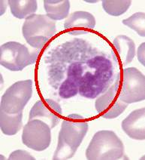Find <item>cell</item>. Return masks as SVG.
Segmentation results:
<instances>
[{
  "label": "cell",
  "instance_id": "obj_1",
  "mask_svg": "<svg viewBox=\"0 0 145 160\" xmlns=\"http://www.w3.org/2000/svg\"><path fill=\"white\" fill-rule=\"evenodd\" d=\"M89 125L79 114H70L62 122L53 159H69L75 156L88 132Z\"/></svg>",
  "mask_w": 145,
  "mask_h": 160
},
{
  "label": "cell",
  "instance_id": "obj_2",
  "mask_svg": "<svg viewBox=\"0 0 145 160\" xmlns=\"http://www.w3.org/2000/svg\"><path fill=\"white\" fill-rule=\"evenodd\" d=\"M89 67L94 72H87L83 75L79 94L87 98H95L108 88L113 75V67L109 60L98 56L87 61Z\"/></svg>",
  "mask_w": 145,
  "mask_h": 160
},
{
  "label": "cell",
  "instance_id": "obj_3",
  "mask_svg": "<svg viewBox=\"0 0 145 160\" xmlns=\"http://www.w3.org/2000/svg\"><path fill=\"white\" fill-rule=\"evenodd\" d=\"M124 145L113 131H99L86 150L88 160H115L123 157Z\"/></svg>",
  "mask_w": 145,
  "mask_h": 160
},
{
  "label": "cell",
  "instance_id": "obj_4",
  "mask_svg": "<svg viewBox=\"0 0 145 160\" xmlns=\"http://www.w3.org/2000/svg\"><path fill=\"white\" fill-rule=\"evenodd\" d=\"M56 21L46 14H32L25 20L22 27L23 37L30 46L41 49L54 36Z\"/></svg>",
  "mask_w": 145,
  "mask_h": 160
},
{
  "label": "cell",
  "instance_id": "obj_5",
  "mask_svg": "<svg viewBox=\"0 0 145 160\" xmlns=\"http://www.w3.org/2000/svg\"><path fill=\"white\" fill-rule=\"evenodd\" d=\"M39 52H30L28 48L17 42H8L0 48V63L11 71H21L36 61Z\"/></svg>",
  "mask_w": 145,
  "mask_h": 160
},
{
  "label": "cell",
  "instance_id": "obj_6",
  "mask_svg": "<svg viewBox=\"0 0 145 160\" xmlns=\"http://www.w3.org/2000/svg\"><path fill=\"white\" fill-rule=\"evenodd\" d=\"M32 95V80L16 82L2 96L0 110L8 114H17L23 112Z\"/></svg>",
  "mask_w": 145,
  "mask_h": 160
},
{
  "label": "cell",
  "instance_id": "obj_7",
  "mask_svg": "<svg viewBox=\"0 0 145 160\" xmlns=\"http://www.w3.org/2000/svg\"><path fill=\"white\" fill-rule=\"evenodd\" d=\"M119 96L123 102L130 104L145 100V76L135 67L123 70Z\"/></svg>",
  "mask_w": 145,
  "mask_h": 160
},
{
  "label": "cell",
  "instance_id": "obj_8",
  "mask_svg": "<svg viewBox=\"0 0 145 160\" xmlns=\"http://www.w3.org/2000/svg\"><path fill=\"white\" fill-rule=\"evenodd\" d=\"M22 142L35 151H44L51 143V128L40 119L29 120L23 127Z\"/></svg>",
  "mask_w": 145,
  "mask_h": 160
},
{
  "label": "cell",
  "instance_id": "obj_9",
  "mask_svg": "<svg viewBox=\"0 0 145 160\" xmlns=\"http://www.w3.org/2000/svg\"><path fill=\"white\" fill-rule=\"evenodd\" d=\"M120 79L121 76L118 74L114 85L96 101V110L104 119L117 118L127 108L129 104L123 102L119 96Z\"/></svg>",
  "mask_w": 145,
  "mask_h": 160
},
{
  "label": "cell",
  "instance_id": "obj_10",
  "mask_svg": "<svg viewBox=\"0 0 145 160\" xmlns=\"http://www.w3.org/2000/svg\"><path fill=\"white\" fill-rule=\"evenodd\" d=\"M62 114V107L56 101L51 99L39 100L30 110L29 120L40 119L47 123L52 129L59 124Z\"/></svg>",
  "mask_w": 145,
  "mask_h": 160
},
{
  "label": "cell",
  "instance_id": "obj_11",
  "mask_svg": "<svg viewBox=\"0 0 145 160\" xmlns=\"http://www.w3.org/2000/svg\"><path fill=\"white\" fill-rule=\"evenodd\" d=\"M96 23V18L91 13L77 11L71 14L65 21L64 29L71 35H82L95 28Z\"/></svg>",
  "mask_w": 145,
  "mask_h": 160
},
{
  "label": "cell",
  "instance_id": "obj_12",
  "mask_svg": "<svg viewBox=\"0 0 145 160\" xmlns=\"http://www.w3.org/2000/svg\"><path fill=\"white\" fill-rule=\"evenodd\" d=\"M84 73V67L80 63H72L68 68V77L61 84L59 89V94L61 98L68 99L79 93L81 79Z\"/></svg>",
  "mask_w": 145,
  "mask_h": 160
},
{
  "label": "cell",
  "instance_id": "obj_13",
  "mask_svg": "<svg viewBox=\"0 0 145 160\" xmlns=\"http://www.w3.org/2000/svg\"><path fill=\"white\" fill-rule=\"evenodd\" d=\"M122 128L130 138L145 140V108L134 110L122 122Z\"/></svg>",
  "mask_w": 145,
  "mask_h": 160
},
{
  "label": "cell",
  "instance_id": "obj_14",
  "mask_svg": "<svg viewBox=\"0 0 145 160\" xmlns=\"http://www.w3.org/2000/svg\"><path fill=\"white\" fill-rule=\"evenodd\" d=\"M113 45L115 61L123 67L129 64L135 55V44L133 40L126 35H119L114 40Z\"/></svg>",
  "mask_w": 145,
  "mask_h": 160
},
{
  "label": "cell",
  "instance_id": "obj_15",
  "mask_svg": "<svg viewBox=\"0 0 145 160\" xmlns=\"http://www.w3.org/2000/svg\"><path fill=\"white\" fill-rule=\"evenodd\" d=\"M46 15L54 21H61L68 16L70 2L68 0H44Z\"/></svg>",
  "mask_w": 145,
  "mask_h": 160
},
{
  "label": "cell",
  "instance_id": "obj_16",
  "mask_svg": "<svg viewBox=\"0 0 145 160\" xmlns=\"http://www.w3.org/2000/svg\"><path fill=\"white\" fill-rule=\"evenodd\" d=\"M23 112L17 114H8L0 110V127L2 133L13 136L22 128Z\"/></svg>",
  "mask_w": 145,
  "mask_h": 160
},
{
  "label": "cell",
  "instance_id": "obj_17",
  "mask_svg": "<svg viewBox=\"0 0 145 160\" xmlns=\"http://www.w3.org/2000/svg\"><path fill=\"white\" fill-rule=\"evenodd\" d=\"M8 4L12 14L18 19H26L35 14L38 9V3L35 0H9Z\"/></svg>",
  "mask_w": 145,
  "mask_h": 160
},
{
  "label": "cell",
  "instance_id": "obj_18",
  "mask_svg": "<svg viewBox=\"0 0 145 160\" xmlns=\"http://www.w3.org/2000/svg\"><path fill=\"white\" fill-rule=\"evenodd\" d=\"M132 4L130 0H103L102 8L111 16H120L126 13Z\"/></svg>",
  "mask_w": 145,
  "mask_h": 160
},
{
  "label": "cell",
  "instance_id": "obj_19",
  "mask_svg": "<svg viewBox=\"0 0 145 160\" xmlns=\"http://www.w3.org/2000/svg\"><path fill=\"white\" fill-rule=\"evenodd\" d=\"M123 23L135 30L141 37H145V14L136 12L129 18L123 20Z\"/></svg>",
  "mask_w": 145,
  "mask_h": 160
},
{
  "label": "cell",
  "instance_id": "obj_20",
  "mask_svg": "<svg viewBox=\"0 0 145 160\" xmlns=\"http://www.w3.org/2000/svg\"><path fill=\"white\" fill-rule=\"evenodd\" d=\"M8 160H35V157L32 156L29 152L23 150H14L10 154Z\"/></svg>",
  "mask_w": 145,
  "mask_h": 160
},
{
  "label": "cell",
  "instance_id": "obj_21",
  "mask_svg": "<svg viewBox=\"0 0 145 160\" xmlns=\"http://www.w3.org/2000/svg\"><path fill=\"white\" fill-rule=\"evenodd\" d=\"M138 60L143 66H145V42H142L138 48Z\"/></svg>",
  "mask_w": 145,
  "mask_h": 160
},
{
  "label": "cell",
  "instance_id": "obj_22",
  "mask_svg": "<svg viewBox=\"0 0 145 160\" xmlns=\"http://www.w3.org/2000/svg\"><path fill=\"white\" fill-rule=\"evenodd\" d=\"M87 2H89V3H96V2H98V1H85Z\"/></svg>",
  "mask_w": 145,
  "mask_h": 160
},
{
  "label": "cell",
  "instance_id": "obj_23",
  "mask_svg": "<svg viewBox=\"0 0 145 160\" xmlns=\"http://www.w3.org/2000/svg\"><path fill=\"white\" fill-rule=\"evenodd\" d=\"M1 158H2L1 159H5V157L3 156H1Z\"/></svg>",
  "mask_w": 145,
  "mask_h": 160
}]
</instances>
